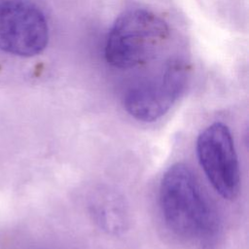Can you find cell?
<instances>
[{
    "label": "cell",
    "instance_id": "obj_1",
    "mask_svg": "<svg viewBox=\"0 0 249 249\" xmlns=\"http://www.w3.org/2000/svg\"><path fill=\"white\" fill-rule=\"evenodd\" d=\"M160 209L167 229L182 242L196 249H213L222 235L216 207L184 163L170 166L159 190Z\"/></svg>",
    "mask_w": 249,
    "mask_h": 249
},
{
    "label": "cell",
    "instance_id": "obj_2",
    "mask_svg": "<svg viewBox=\"0 0 249 249\" xmlns=\"http://www.w3.org/2000/svg\"><path fill=\"white\" fill-rule=\"evenodd\" d=\"M166 21L145 9L122 14L108 32L104 56L114 68L127 70L154 59L169 40Z\"/></svg>",
    "mask_w": 249,
    "mask_h": 249
},
{
    "label": "cell",
    "instance_id": "obj_3",
    "mask_svg": "<svg viewBox=\"0 0 249 249\" xmlns=\"http://www.w3.org/2000/svg\"><path fill=\"white\" fill-rule=\"evenodd\" d=\"M189 74L190 67L184 59L169 58L159 73L134 83L125 90L124 109L141 122L161 118L185 90Z\"/></svg>",
    "mask_w": 249,
    "mask_h": 249
},
{
    "label": "cell",
    "instance_id": "obj_4",
    "mask_svg": "<svg viewBox=\"0 0 249 249\" xmlns=\"http://www.w3.org/2000/svg\"><path fill=\"white\" fill-rule=\"evenodd\" d=\"M49 42V25L31 0H0V50L29 57L41 53Z\"/></svg>",
    "mask_w": 249,
    "mask_h": 249
},
{
    "label": "cell",
    "instance_id": "obj_5",
    "mask_svg": "<svg viewBox=\"0 0 249 249\" xmlns=\"http://www.w3.org/2000/svg\"><path fill=\"white\" fill-rule=\"evenodd\" d=\"M196 155L215 191L224 198H235L240 189V170L229 127L222 123L205 127L196 140Z\"/></svg>",
    "mask_w": 249,
    "mask_h": 249
},
{
    "label": "cell",
    "instance_id": "obj_6",
    "mask_svg": "<svg viewBox=\"0 0 249 249\" xmlns=\"http://www.w3.org/2000/svg\"><path fill=\"white\" fill-rule=\"evenodd\" d=\"M93 219L105 231L119 232L124 230L127 217L121 197L108 190L96 191L89 199Z\"/></svg>",
    "mask_w": 249,
    "mask_h": 249
}]
</instances>
